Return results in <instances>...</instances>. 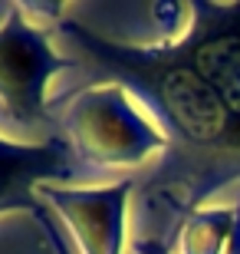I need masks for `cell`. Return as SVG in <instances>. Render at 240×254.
<instances>
[{
	"label": "cell",
	"mask_w": 240,
	"mask_h": 254,
	"mask_svg": "<svg viewBox=\"0 0 240 254\" xmlns=\"http://www.w3.org/2000/svg\"><path fill=\"white\" fill-rule=\"evenodd\" d=\"M105 172L86 165L63 132L43 142H10L0 139V215L7 211H40V185H73L99 182Z\"/></svg>",
	"instance_id": "4"
},
{
	"label": "cell",
	"mask_w": 240,
	"mask_h": 254,
	"mask_svg": "<svg viewBox=\"0 0 240 254\" xmlns=\"http://www.w3.org/2000/svg\"><path fill=\"white\" fill-rule=\"evenodd\" d=\"M132 254H171V245L161 238H135L132 241Z\"/></svg>",
	"instance_id": "8"
},
{
	"label": "cell",
	"mask_w": 240,
	"mask_h": 254,
	"mask_svg": "<svg viewBox=\"0 0 240 254\" xmlns=\"http://www.w3.org/2000/svg\"><path fill=\"white\" fill-rule=\"evenodd\" d=\"M53 37L89 69L83 86L119 83L168 135L161 165L142 189L145 205H165L188 218L217 189L240 185V123L201 79L178 40L119 43L79 20H59Z\"/></svg>",
	"instance_id": "1"
},
{
	"label": "cell",
	"mask_w": 240,
	"mask_h": 254,
	"mask_svg": "<svg viewBox=\"0 0 240 254\" xmlns=\"http://www.w3.org/2000/svg\"><path fill=\"white\" fill-rule=\"evenodd\" d=\"M30 218L40 225V231H43V238H47V245H49L53 254H79V248H73L69 241H66V235L59 231V225H56V211L47 205V201H43V208L33 211Z\"/></svg>",
	"instance_id": "7"
},
{
	"label": "cell",
	"mask_w": 240,
	"mask_h": 254,
	"mask_svg": "<svg viewBox=\"0 0 240 254\" xmlns=\"http://www.w3.org/2000/svg\"><path fill=\"white\" fill-rule=\"evenodd\" d=\"M53 30L13 3L0 23V113L20 129L49 126L47 86L63 69H79L76 57H63L49 43Z\"/></svg>",
	"instance_id": "3"
},
{
	"label": "cell",
	"mask_w": 240,
	"mask_h": 254,
	"mask_svg": "<svg viewBox=\"0 0 240 254\" xmlns=\"http://www.w3.org/2000/svg\"><path fill=\"white\" fill-rule=\"evenodd\" d=\"M135 185V179L105 185H40L37 195L66 221L79 254H125L129 198Z\"/></svg>",
	"instance_id": "5"
},
{
	"label": "cell",
	"mask_w": 240,
	"mask_h": 254,
	"mask_svg": "<svg viewBox=\"0 0 240 254\" xmlns=\"http://www.w3.org/2000/svg\"><path fill=\"white\" fill-rule=\"evenodd\" d=\"M63 135L93 169H139L151 155L168 152V135L119 83L79 86L73 96H63Z\"/></svg>",
	"instance_id": "2"
},
{
	"label": "cell",
	"mask_w": 240,
	"mask_h": 254,
	"mask_svg": "<svg viewBox=\"0 0 240 254\" xmlns=\"http://www.w3.org/2000/svg\"><path fill=\"white\" fill-rule=\"evenodd\" d=\"M237 225H234V235H231V241H227V251L224 254H240V185H237Z\"/></svg>",
	"instance_id": "9"
},
{
	"label": "cell",
	"mask_w": 240,
	"mask_h": 254,
	"mask_svg": "<svg viewBox=\"0 0 240 254\" xmlns=\"http://www.w3.org/2000/svg\"><path fill=\"white\" fill-rule=\"evenodd\" d=\"M237 225V205L197 208L178 225V251L181 254H224Z\"/></svg>",
	"instance_id": "6"
}]
</instances>
